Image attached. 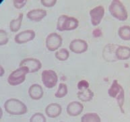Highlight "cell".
Instances as JSON below:
<instances>
[{
	"mask_svg": "<svg viewBox=\"0 0 130 122\" xmlns=\"http://www.w3.org/2000/svg\"><path fill=\"white\" fill-rule=\"evenodd\" d=\"M20 67H26L29 70V73L38 72L42 68L41 61L35 58H26L21 61Z\"/></svg>",
	"mask_w": 130,
	"mask_h": 122,
	"instance_id": "ba28073f",
	"label": "cell"
},
{
	"mask_svg": "<svg viewBox=\"0 0 130 122\" xmlns=\"http://www.w3.org/2000/svg\"><path fill=\"white\" fill-rule=\"evenodd\" d=\"M68 94V86L66 84L60 83L59 85V88L57 89V91L55 93V96L57 98H63L66 97Z\"/></svg>",
	"mask_w": 130,
	"mask_h": 122,
	"instance_id": "7402d4cb",
	"label": "cell"
},
{
	"mask_svg": "<svg viewBox=\"0 0 130 122\" xmlns=\"http://www.w3.org/2000/svg\"><path fill=\"white\" fill-rule=\"evenodd\" d=\"M105 8L102 6H98L90 11L91 23L93 26H98L101 23L105 16Z\"/></svg>",
	"mask_w": 130,
	"mask_h": 122,
	"instance_id": "9c48e42d",
	"label": "cell"
},
{
	"mask_svg": "<svg viewBox=\"0 0 130 122\" xmlns=\"http://www.w3.org/2000/svg\"><path fill=\"white\" fill-rule=\"evenodd\" d=\"M81 122H101V119L97 113H88L82 117Z\"/></svg>",
	"mask_w": 130,
	"mask_h": 122,
	"instance_id": "d6986e66",
	"label": "cell"
},
{
	"mask_svg": "<svg viewBox=\"0 0 130 122\" xmlns=\"http://www.w3.org/2000/svg\"><path fill=\"white\" fill-rule=\"evenodd\" d=\"M115 55L119 60H127L130 58V48L126 46H119L115 51Z\"/></svg>",
	"mask_w": 130,
	"mask_h": 122,
	"instance_id": "2e32d148",
	"label": "cell"
},
{
	"mask_svg": "<svg viewBox=\"0 0 130 122\" xmlns=\"http://www.w3.org/2000/svg\"><path fill=\"white\" fill-rule=\"evenodd\" d=\"M4 109L9 114L21 115L27 112V107L21 101L16 99H10L4 103Z\"/></svg>",
	"mask_w": 130,
	"mask_h": 122,
	"instance_id": "6da1fadb",
	"label": "cell"
},
{
	"mask_svg": "<svg viewBox=\"0 0 130 122\" xmlns=\"http://www.w3.org/2000/svg\"><path fill=\"white\" fill-rule=\"evenodd\" d=\"M42 82L47 88H54L58 82V76L53 70H46L42 72Z\"/></svg>",
	"mask_w": 130,
	"mask_h": 122,
	"instance_id": "8992f818",
	"label": "cell"
},
{
	"mask_svg": "<svg viewBox=\"0 0 130 122\" xmlns=\"http://www.w3.org/2000/svg\"><path fill=\"white\" fill-rule=\"evenodd\" d=\"M118 35L121 39L124 41H130V26H123L118 30Z\"/></svg>",
	"mask_w": 130,
	"mask_h": 122,
	"instance_id": "ffe728a7",
	"label": "cell"
},
{
	"mask_svg": "<svg viewBox=\"0 0 130 122\" xmlns=\"http://www.w3.org/2000/svg\"><path fill=\"white\" fill-rule=\"evenodd\" d=\"M55 56L58 60L64 62V61H66L68 59V57L70 56V53L66 49L63 48L61 49L60 50L58 51L55 52Z\"/></svg>",
	"mask_w": 130,
	"mask_h": 122,
	"instance_id": "44dd1931",
	"label": "cell"
},
{
	"mask_svg": "<svg viewBox=\"0 0 130 122\" xmlns=\"http://www.w3.org/2000/svg\"><path fill=\"white\" fill-rule=\"evenodd\" d=\"M47 12L43 9H35L28 12L26 17L31 21L39 22L47 16Z\"/></svg>",
	"mask_w": 130,
	"mask_h": 122,
	"instance_id": "5bb4252c",
	"label": "cell"
},
{
	"mask_svg": "<svg viewBox=\"0 0 130 122\" xmlns=\"http://www.w3.org/2000/svg\"><path fill=\"white\" fill-rule=\"evenodd\" d=\"M9 39H8V34L6 31L4 30H0V45L3 46L8 43Z\"/></svg>",
	"mask_w": 130,
	"mask_h": 122,
	"instance_id": "cb8c5ba5",
	"label": "cell"
},
{
	"mask_svg": "<svg viewBox=\"0 0 130 122\" xmlns=\"http://www.w3.org/2000/svg\"><path fill=\"white\" fill-rule=\"evenodd\" d=\"M61 122H63V121H61Z\"/></svg>",
	"mask_w": 130,
	"mask_h": 122,
	"instance_id": "4dcf8cb0",
	"label": "cell"
},
{
	"mask_svg": "<svg viewBox=\"0 0 130 122\" xmlns=\"http://www.w3.org/2000/svg\"><path fill=\"white\" fill-rule=\"evenodd\" d=\"M61 111V106L57 103H51L45 109V113L50 118H56L60 115Z\"/></svg>",
	"mask_w": 130,
	"mask_h": 122,
	"instance_id": "4fadbf2b",
	"label": "cell"
},
{
	"mask_svg": "<svg viewBox=\"0 0 130 122\" xmlns=\"http://www.w3.org/2000/svg\"><path fill=\"white\" fill-rule=\"evenodd\" d=\"M4 73H5V72H4V68H3V67L1 66H0V76L2 77V76H4Z\"/></svg>",
	"mask_w": 130,
	"mask_h": 122,
	"instance_id": "f1b7e54d",
	"label": "cell"
},
{
	"mask_svg": "<svg viewBox=\"0 0 130 122\" xmlns=\"http://www.w3.org/2000/svg\"><path fill=\"white\" fill-rule=\"evenodd\" d=\"M41 3L45 7L51 8L56 4L57 0H41Z\"/></svg>",
	"mask_w": 130,
	"mask_h": 122,
	"instance_id": "4316f807",
	"label": "cell"
},
{
	"mask_svg": "<svg viewBox=\"0 0 130 122\" xmlns=\"http://www.w3.org/2000/svg\"><path fill=\"white\" fill-rule=\"evenodd\" d=\"M2 117V109H1V118Z\"/></svg>",
	"mask_w": 130,
	"mask_h": 122,
	"instance_id": "f546056e",
	"label": "cell"
},
{
	"mask_svg": "<svg viewBox=\"0 0 130 122\" xmlns=\"http://www.w3.org/2000/svg\"><path fill=\"white\" fill-rule=\"evenodd\" d=\"M89 88V83L85 80H80L78 83V88L80 90H83L87 89Z\"/></svg>",
	"mask_w": 130,
	"mask_h": 122,
	"instance_id": "484cf974",
	"label": "cell"
},
{
	"mask_svg": "<svg viewBox=\"0 0 130 122\" xmlns=\"http://www.w3.org/2000/svg\"><path fill=\"white\" fill-rule=\"evenodd\" d=\"M94 93L89 88L83 90H80L77 93L78 99L82 102H89L94 97Z\"/></svg>",
	"mask_w": 130,
	"mask_h": 122,
	"instance_id": "e0dca14e",
	"label": "cell"
},
{
	"mask_svg": "<svg viewBox=\"0 0 130 122\" xmlns=\"http://www.w3.org/2000/svg\"><path fill=\"white\" fill-rule=\"evenodd\" d=\"M63 39L56 33H50L46 39V47L50 51L57 50L62 45Z\"/></svg>",
	"mask_w": 130,
	"mask_h": 122,
	"instance_id": "52a82bcc",
	"label": "cell"
},
{
	"mask_svg": "<svg viewBox=\"0 0 130 122\" xmlns=\"http://www.w3.org/2000/svg\"><path fill=\"white\" fill-rule=\"evenodd\" d=\"M109 10L113 17L120 21H125L128 18L126 8L119 0L112 1L109 6Z\"/></svg>",
	"mask_w": 130,
	"mask_h": 122,
	"instance_id": "3957f363",
	"label": "cell"
},
{
	"mask_svg": "<svg viewBox=\"0 0 130 122\" xmlns=\"http://www.w3.org/2000/svg\"><path fill=\"white\" fill-rule=\"evenodd\" d=\"M79 21L76 18L69 17L66 15L60 16L57 20V28L59 31L74 30L78 27Z\"/></svg>",
	"mask_w": 130,
	"mask_h": 122,
	"instance_id": "277c9868",
	"label": "cell"
},
{
	"mask_svg": "<svg viewBox=\"0 0 130 122\" xmlns=\"http://www.w3.org/2000/svg\"><path fill=\"white\" fill-rule=\"evenodd\" d=\"M29 70L26 67H20L18 69L12 72L8 76V82L11 86H18L25 81L26 74Z\"/></svg>",
	"mask_w": 130,
	"mask_h": 122,
	"instance_id": "5b68a950",
	"label": "cell"
},
{
	"mask_svg": "<svg viewBox=\"0 0 130 122\" xmlns=\"http://www.w3.org/2000/svg\"><path fill=\"white\" fill-rule=\"evenodd\" d=\"M83 109L84 106L80 102L73 101L68 104L66 111L69 115L72 117H76L81 114Z\"/></svg>",
	"mask_w": 130,
	"mask_h": 122,
	"instance_id": "7c38bea8",
	"label": "cell"
},
{
	"mask_svg": "<svg viewBox=\"0 0 130 122\" xmlns=\"http://www.w3.org/2000/svg\"><path fill=\"white\" fill-rule=\"evenodd\" d=\"M24 15L22 13H20L18 16V17L16 19L12 20L10 23V30L13 33H16L18 30H19L21 27L22 22L23 20Z\"/></svg>",
	"mask_w": 130,
	"mask_h": 122,
	"instance_id": "ac0fdd59",
	"label": "cell"
},
{
	"mask_svg": "<svg viewBox=\"0 0 130 122\" xmlns=\"http://www.w3.org/2000/svg\"><path fill=\"white\" fill-rule=\"evenodd\" d=\"M108 94L112 98L116 99L121 112L124 113L123 107L125 102V91L123 88L118 83L117 80H114L113 81L111 87L108 90Z\"/></svg>",
	"mask_w": 130,
	"mask_h": 122,
	"instance_id": "7a4b0ae2",
	"label": "cell"
},
{
	"mask_svg": "<svg viewBox=\"0 0 130 122\" xmlns=\"http://www.w3.org/2000/svg\"><path fill=\"white\" fill-rule=\"evenodd\" d=\"M88 45L86 41L82 39H74L70 43V49L72 52L77 54H81L88 50Z\"/></svg>",
	"mask_w": 130,
	"mask_h": 122,
	"instance_id": "30bf717a",
	"label": "cell"
},
{
	"mask_svg": "<svg viewBox=\"0 0 130 122\" xmlns=\"http://www.w3.org/2000/svg\"><path fill=\"white\" fill-rule=\"evenodd\" d=\"M26 3H27V0H14L13 1L14 7L18 10L23 8Z\"/></svg>",
	"mask_w": 130,
	"mask_h": 122,
	"instance_id": "d4e9b609",
	"label": "cell"
},
{
	"mask_svg": "<svg viewBox=\"0 0 130 122\" xmlns=\"http://www.w3.org/2000/svg\"><path fill=\"white\" fill-rule=\"evenodd\" d=\"M36 34L32 30H26L20 32L15 36L14 41L18 44H24L32 41L35 38Z\"/></svg>",
	"mask_w": 130,
	"mask_h": 122,
	"instance_id": "8fae6325",
	"label": "cell"
},
{
	"mask_svg": "<svg viewBox=\"0 0 130 122\" xmlns=\"http://www.w3.org/2000/svg\"><path fill=\"white\" fill-rule=\"evenodd\" d=\"M44 92L42 86L38 84H34L30 86L28 89V95L33 100H39L43 96Z\"/></svg>",
	"mask_w": 130,
	"mask_h": 122,
	"instance_id": "9a60e30c",
	"label": "cell"
},
{
	"mask_svg": "<svg viewBox=\"0 0 130 122\" xmlns=\"http://www.w3.org/2000/svg\"><path fill=\"white\" fill-rule=\"evenodd\" d=\"M92 35L94 36V37L98 38V37H101L103 35V33L100 28H96L92 31Z\"/></svg>",
	"mask_w": 130,
	"mask_h": 122,
	"instance_id": "83f0119b",
	"label": "cell"
},
{
	"mask_svg": "<svg viewBox=\"0 0 130 122\" xmlns=\"http://www.w3.org/2000/svg\"><path fill=\"white\" fill-rule=\"evenodd\" d=\"M30 122H46V118L41 113H37L30 119Z\"/></svg>",
	"mask_w": 130,
	"mask_h": 122,
	"instance_id": "603a6c76",
	"label": "cell"
}]
</instances>
